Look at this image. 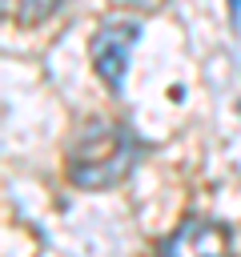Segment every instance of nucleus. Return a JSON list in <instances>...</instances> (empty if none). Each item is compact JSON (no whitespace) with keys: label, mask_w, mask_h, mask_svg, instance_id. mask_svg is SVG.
I'll return each mask as SVG.
<instances>
[{"label":"nucleus","mask_w":241,"mask_h":257,"mask_svg":"<svg viewBox=\"0 0 241 257\" xmlns=\"http://www.w3.org/2000/svg\"><path fill=\"white\" fill-rule=\"evenodd\" d=\"M120 4H137V8H153V4H161V0H120Z\"/></svg>","instance_id":"6"},{"label":"nucleus","mask_w":241,"mask_h":257,"mask_svg":"<svg viewBox=\"0 0 241 257\" xmlns=\"http://www.w3.org/2000/svg\"><path fill=\"white\" fill-rule=\"evenodd\" d=\"M137 36H141V28H137L133 20H108V24H100V32L92 36V64H96V76H100L112 92L125 88L129 52H133Z\"/></svg>","instance_id":"2"},{"label":"nucleus","mask_w":241,"mask_h":257,"mask_svg":"<svg viewBox=\"0 0 241 257\" xmlns=\"http://www.w3.org/2000/svg\"><path fill=\"white\" fill-rule=\"evenodd\" d=\"M229 245H233V237L221 221L193 217L157 245V257H229Z\"/></svg>","instance_id":"3"},{"label":"nucleus","mask_w":241,"mask_h":257,"mask_svg":"<svg viewBox=\"0 0 241 257\" xmlns=\"http://www.w3.org/2000/svg\"><path fill=\"white\" fill-rule=\"evenodd\" d=\"M229 16H233V28H241V0H229Z\"/></svg>","instance_id":"5"},{"label":"nucleus","mask_w":241,"mask_h":257,"mask_svg":"<svg viewBox=\"0 0 241 257\" xmlns=\"http://www.w3.org/2000/svg\"><path fill=\"white\" fill-rule=\"evenodd\" d=\"M60 8V0H4V16L16 24H40Z\"/></svg>","instance_id":"4"},{"label":"nucleus","mask_w":241,"mask_h":257,"mask_svg":"<svg viewBox=\"0 0 241 257\" xmlns=\"http://www.w3.org/2000/svg\"><path fill=\"white\" fill-rule=\"evenodd\" d=\"M141 141L116 120H92L68 149V181L80 189H108L133 173Z\"/></svg>","instance_id":"1"}]
</instances>
